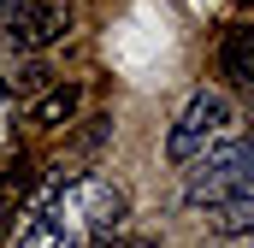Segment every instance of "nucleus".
I'll use <instances>...</instances> for the list:
<instances>
[{"label": "nucleus", "instance_id": "nucleus-3", "mask_svg": "<svg viewBox=\"0 0 254 248\" xmlns=\"http://www.w3.org/2000/svg\"><path fill=\"white\" fill-rule=\"evenodd\" d=\"M231 124H237V107H231L225 89H195L184 101V113H178V124H172V136H166V160L190 166L201 148H213L219 136H231Z\"/></svg>", "mask_w": 254, "mask_h": 248}, {"label": "nucleus", "instance_id": "nucleus-9", "mask_svg": "<svg viewBox=\"0 0 254 248\" xmlns=\"http://www.w3.org/2000/svg\"><path fill=\"white\" fill-rule=\"evenodd\" d=\"M18 248H77V243L65 237V231L54 225V219H36V225H30V231L18 237Z\"/></svg>", "mask_w": 254, "mask_h": 248}, {"label": "nucleus", "instance_id": "nucleus-11", "mask_svg": "<svg viewBox=\"0 0 254 248\" xmlns=\"http://www.w3.org/2000/svg\"><path fill=\"white\" fill-rule=\"evenodd\" d=\"M107 130H113V119H89V130H77V148H95Z\"/></svg>", "mask_w": 254, "mask_h": 248}, {"label": "nucleus", "instance_id": "nucleus-4", "mask_svg": "<svg viewBox=\"0 0 254 248\" xmlns=\"http://www.w3.org/2000/svg\"><path fill=\"white\" fill-rule=\"evenodd\" d=\"M71 30V6L65 0H0V42H12L18 54H42Z\"/></svg>", "mask_w": 254, "mask_h": 248}, {"label": "nucleus", "instance_id": "nucleus-7", "mask_svg": "<svg viewBox=\"0 0 254 248\" xmlns=\"http://www.w3.org/2000/svg\"><path fill=\"white\" fill-rule=\"evenodd\" d=\"M249 225H254V189H237L207 207V231H219V237H243Z\"/></svg>", "mask_w": 254, "mask_h": 248}, {"label": "nucleus", "instance_id": "nucleus-1", "mask_svg": "<svg viewBox=\"0 0 254 248\" xmlns=\"http://www.w3.org/2000/svg\"><path fill=\"white\" fill-rule=\"evenodd\" d=\"M125 213H130V201H125V189L113 184L107 172H83V178H71V184L54 195V225H60L65 237L71 231H83V237H101V231H125Z\"/></svg>", "mask_w": 254, "mask_h": 248}, {"label": "nucleus", "instance_id": "nucleus-6", "mask_svg": "<svg viewBox=\"0 0 254 248\" xmlns=\"http://www.w3.org/2000/svg\"><path fill=\"white\" fill-rule=\"evenodd\" d=\"M30 189H36V166H30L24 154H12V166L0 172V243L12 237V225H18V207L30 201Z\"/></svg>", "mask_w": 254, "mask_h": 248}, {"label": "nucleus", "instance_id": "nucleus-8", "mask_svg": "<svg viewBox=\"0 0 254 248\" xmlns=\"http://www.w3.org/2000/svg\"><path fill=\"white\" fill-rule=\"evenodd\" d=\"M71 113H77V89L71 83H48L42 101L30 107V124L36 130H60V124H71Z\"/></svg>", "mask_w": 254, "mask_h": 248}, {"label": "nucleus", "instance_id": "nucleus-2", "mask_svg": "<svg viewBox=\"0 0 254 248\" xmlns=\"http://www.w3.org/2000/svg\"><path fill=\"white\" fill-rule=\"evenodd\" d=\"M249 166H254L249 142H243V136H219L213 148H201L190 160V172H184V201H190V207H213V201L249 189Z\"/></svg>", "mask_w": 254, "mask_h": 248}, {"label": "nucleus", "instance_id": "nucleus-10", "mask_svg": "<svg viewBox=\"0 0 254 248\" xmlns=\"http://www.w3.org/2000/svg\"><path fill=\"white\" fill-rule=\"evenodd\" d=\"M89 248H154V237H130V231H101V237H89Z\"/></svg>", "mask_w": 254, "mask_h": 248}, {"label": "nucleus", "instance_id": "nucleus-5", "mask_svg": "<svg viewBox=\"0 0 254 248\" xmlns=\"http://www.w3.org/2000/svg\"><path fill=\"white\" fill-rule=\"evenodd\" d=\"M219 71H225V83H231V89H249V83H254V30H249V24H225Z\"/></svg>", "mask_w": 254, "mask_h": 248}]
</instances>
